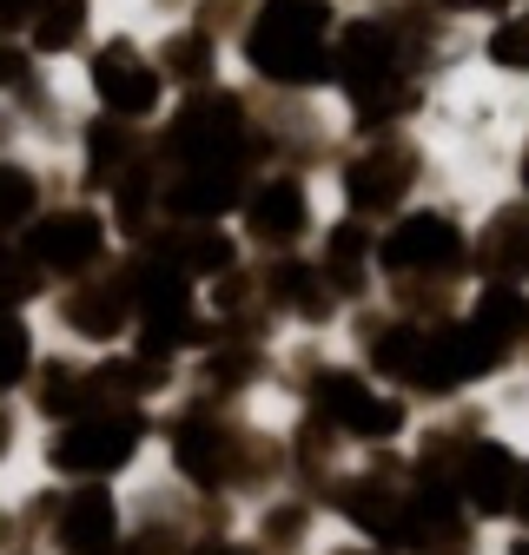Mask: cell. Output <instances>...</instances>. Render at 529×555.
<instances>
[{
    "label": "cell",
    "instance_id": "obj_8",
    "mask_svg": "<svg viewBox=\"0 0 529 555\" xmlns=\"http://www.w3.org/2000/svg\"><path fill=\"white\" fill-rule=\"evenodd\" d=\"M311 403H318V424L345 443H397V430H404V397H390L364 371H318Z\"/></svg>",
    "mask_w": 529,
    "mask_h": 555
},
{
    "label": "cell",
    "instance_id": "obj_9",
    "mask_svg": "<svg viewBox=\"0 0 529 555\" xmlns=\"http://www.w3.org/2000/svg\"><path fill=\"white\" fill-rule=\"evenodd\" d=\"M463 225L450 212H397V225L377 232L371 258L384 278H443L463 264Z\"/></svg>",
    "mask_w": 529,
    "mask_h": 555
},
{
    "label": "cell",
    "instance_id": "obj_24",
    "mask_svg": "<svg viewBox=\"0 0 529 555\" xmlns=\"http://www.w3.org/2000/svg\"><path fill=\"white\" fill-rule=\"evenodd\" d=\"M516 555H529V542H522V548H516Z\"/></svg>",
    "mask_w": 529,
    "mask_h": 555
},
{
    "label": "cell",
    "instance_id": "obj_23",
    "mask_svg": "<svg viewBox=\"0 0 529 555\" xmlns=\"http://www.w3.org/2000/svg\"><path fill=\"white\" fill-rule=\"evenodd\" d=\"M522 185H529V153H522Z\"/></svg>",
    "mask_w": 529,
    "mask_h": 555
},
{
    "label": "cell",
    "instance_id": "obj_12",
    "mask_svg": "<svg viewBox=\"0 0 529 555\" xmlns=\"http://www.w3.org/2000/svg\"><path fill=\"white\" fill-rule=\"evenodd\" d=\"M456 496L483 516H522L529 522V463H516L503 443H470L456 463Z\"/></svg>",
    "mask_w": 529,
    "mask_h": 555
},
{
    "label": "cell",
    "instance_id": "obj_18",
    "mask_svg": "<svg viewBox=\"0 0 529 555\" xmlns=\"http://www.w3.org/2000/svg\"><path fill=\"white\" fill-rule=\"evenodd\" d=\"M34 364H40V331L27 311L0 305V403H14L27 384H34Z\"/></svg>",
    "mask_w": 529,
    "mask_h": 555
},
{
    "label": "cell",
    "instance_id": "obj_7",
    "mask_svg": "<svg viewBox=\"0 0 529 555\" xmlns=\"http://www.w3.org/2000/svg\"><path fill=\"white\" fill-rule=\"evenodd\" d=\"M245 146H251V119H245L238 93L198 87L166 119V153H172V166H219V159H238L245 166Z\"/></svg>",
    "mask_w": 529,
    "mask_h": 555
},
{
    "label": "cell",
    "instance_id": "obj_5",
    "mask_svg": "<svg viewBox=\"0 0 529 555\" xmlns=\"http://www.w3.org/2000/svg\"><path fill=\"white\" fill-rule=\"evenodd\" d=\"M47 311H53V331L66 351H87V358H106L126 344L132 331V292H126V271L106 278V271H87L74 285H53L47 292Z\"/></svg>",
    "mask_w": 529,
    "mask_h": 555
},
{
    "label": "cell",
    "instance_id": "obj_20",
    "mask_svg": "<svg viewBox=\"0 0 529 555\" xmlns=\"http://www.w3.org/2000/svg\"><path fill=\"white\" fill-rule=\"evenodd\" d=\"M490 60L509 66V74H529V14H516L490 34Z\"/></svg>",
    "mask_w": 529,
    "mask_h": 555
},
{
    "label": "cell",
    "instance_id": "obj_22",
    "mask_svg": "<svg viewBox=\"0 0 529 555\" xmlns=\"http://www.w3.org/2000/svg\"><path fill=\"white\" fill-rule=\"evenodd\" d=\"M331 555H384L377 542H345V548H331Z\"/></svg>",
    "mask_w": 529,
    "mask_h": 555
},
{
    "label": "cell",
    "instance_id": "obj_15",
    "mask_svg": "<svg viewBox=\"0 0 529 555\" xmlns=\"http://www.w3.org/2000/svg\"><path fill=\"white\" fill-rule=\"evenodd\" d=\"M153 251H159L166 264H179L192 285H198V278H225V271L238 264V238L219 232V225H172Z\"/></svg>",
    "mask_w": 529,
    "mask_h": 555
},
{
    "label": "cell",
    "instance_id": "obj_4",
    "mask_svg": "<svg viewBox=\"0 0 529 555\" xmlns=\"http://www.w3.org/2000/svg\"><path fill=\"white\" fill-rule=\"evenodd\" d=\"M80 87L93 100L100 119H119V126H146L159 119L166 106V74L159 60L132 40V34H113V40H93L80 53Z\"/></svg>",
    "mask_w": 529,
    "mask_h": 555
},
{
    "label": "cell",
    "instance_id": "obj_14",
    "mask_svg": "<svg viewBox=\"0 0 529 555\" xmlns=\"http://www.w3.org/2000/svg\"><path fill=\"white\" fill-rule=\"evenodd\" d=\"M47 205V172L27 153H0V251H14L21 232L40 219Z\"/></svg>",
    "mask_w": 529,
    "mask_h": 555
},
{
    "label": "cell",
    "instance_id": "obj_13",
    "mask_svg": "<svg viewBox=\"0 0 529 555\" xmlns=\"http://www.w3.org/2000/svg\"><path fill=\"white\" fill-rule=\"evenodd\" d=\"M411 179H417V159L404 146H371V153H358L345 166V205L358 219H384V212L404 205Z\"/></svg>",
    "mask_w": 529,
    "mask_h": 555
},
{
    "label": "cell",
    "instance_id": "obj_1",
    "mask_svg": "<svg viewBox=\"0 0 529 555\" xmlns=\"http://www.w3.org/2000/svg\"><path fill=\"white\" fill-rule=\"evenodd\" d=\"M331 40H338V8L331 0H258L238 34V53L264 87L305 93L331 80Z\"/></svg>",
    "mask_w": 529,
    "mask_h": 555
},
{
    "label": "cell",
    "instance_id": "obj_2",
    "mask_svg": "<svg viewBox=\"0 0 529 555\" xmlns=\"http://www.w3.org/2000/svg\"><path fill=\"white\" fill-rule=\"evenodd\" d=\"M146 450V416L140 403H93L66 424H47L34 456L47 476L60 482H113L119 469H132Z\"/></svg>",
    "mask_w": 529,
    "mask_h": 555
},
{
    "label": "cell",
    "instance_id": "obj_3",
    "mask_svg": "<svg viewBox=\"0 0 529 555\" xmlns=\"http://www.w3.org/2000/svg\"><path fill=\"white\" fill-rule=\"evenodd\" d=\"M14 251L34 264V278H40L47 292L53 285H74V278H87V271L106 264L113 219L100 212V205H87V198H53V205H40V219L21 232Z\"/></svg>",
    "mask_w": 529,
    "mask_h": 555
},
{
    "label": "cell",
    "instance_id": "obj_16",
    "mask_svg": "<svg viewBox=\"0 0 529 555\" xmlns=\"http://www.w3.org/2000/svg\"><path fill=\"white\" fill-rule=\"evenodd\" d=\"M159 74H166V87L179 80V87H212V74H219V40H212V27H172L166 40H159Z\"/></svg>",
    "mask_w": 529,
    "mask_h": 555
},
{
    "label": "cell",
    "instance_id": "obj_17",
    "mask_svg": "<svg viewBox=\"0 0 529 555\" xmlns=\"http://www.w3.org/2000/svg\"><path fill=\"white\" fill-rule=\"evenodd\" d=\"M272 305L279 311H292V318H305V324H318V318H331L338 311V292H331V278L318 271V264H298V258H285L279 271H272Z\"/></svg>",
    "mask_w": 529,
    "mask_h": 555
},
{
    "label": "cell",
    "instance_id": "obj_6",
    "mask_svg": "<svg viewBox=\"0 0 529 555\" xmlns=\"http://www.w3.org/2000/svg\"><path fill=\"white\" fill-rule=\"evenodd\" d=\"M496 364H503V337L483 331L477 318H463V324H417V351H411L404 384L430 390V397H450L463 384L490 377Z\"/></svg>",
    "mask_w": 529,
    "mask_h": 555
},
{
    "label": "cell",
    "instance_id": "obj_11",
    "mask_svg": "<svg viewBox=\"0 0 529 555\" xmlns=\"http://www.w3.org/2000/svg\"><path fill=\"white\" fill-rule=\"evenodd\" d=\"M166 450H172V469L192 482V490H225V482H238L245 476V443L219 424V416H179L172 424V437H166Z\"/></svg>",
    "mask_w": 529,
    "mask_h": 555
},
{
    "label": "cell",
    "instance_id": "obj_21",
    "mask_svg": "<svg viewBox=\"0 0 529 555\" xmlns=\"http://www.w3.org/2000/svg\"><path fill=\"white\" fill-rule=\"evenodd\" d=\"M206 555H264V548H251V542H219V548H206Z\"/></svg>",
    "mask_w": 529,
    "mask_h": 555
},
{
    "label": "cell",
    "instance_id": "obj_10",
    "mask_svg": "<svg viewBox=\"0 0 529 555\" xmlns=\"http://www.w3.org/2000/svg\"><path fill=\"white\" fill-rule=\"evenodd\" d=\"M245 238L264 251H292L318 219H311V185L298 172H264L258 185H245Z\"/></svg>",
    "mask_w": 529,
    "mask_h": 555
},
{
    "label": "cell",
    "instance_id": "obj_19",
    "mask_svg": "<svg viewBox=\"0 0 529 555\" xmlns=\"http://www.w3.org/2000/svg\"><path fill=\"white\" fill-rule=\"evenodd\" d=\"M483 264L496 285H522L529 278V212H503L483 238Z\"/></svg>",
    "mask_w": 529,
    "mask_h": 555
}]
</instances>
